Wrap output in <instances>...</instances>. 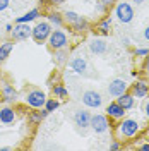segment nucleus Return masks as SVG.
I'll list each match as a JSON object with an SVG mask.
<instances>
[{"label": "nucleus", "mask_w": 149, "mask_h": 151, "mask_svg": "<svg viewBox=\"0 0 149 151\" xmlns=\"http://www.w3.org/2000/svg\"><path fill=\"white\" fill-rule=\"evenodd\" d=\"M52 24L50 22H47V21H41V22H38L34 28L31 29V36H33V40L36 41V43H45L48 40V36L52 35Z\"/></svg>", "instance_id": "nucleus-1"}, {"label": "nucleus", "mask_w": 149, "mask_h": 151, "mask_svg": "<svg viewBox=\"0 0 149 151\" xmlns=\"http://www.w3.org/2000/svg\"><path fill=\"white\" fill-rule=\"evenodd\" d=\"M69 45V36L65 31L62 29H55L52 31V35L48 36V47L52 50H60V48H67Z\"/></svg>", "instance_id": "nucleus-2"}, {"label": "nucleus", "mask_w": 149, "mask_h": 151, "mask_svg": "<svg viewBox=\"0 0 149 151\" xmlns=\"http://www.w3.org/2000/svg\"><path fill=\"white\" fill-rule=\"evenodd\" d=\"M140 125L137 120L134 119H123L120 124H118V134L122 137H134L137 132H139Z\"/></svg>", "instance_id": "nucleus-3"}, {"label": "nucleus", "mask_w": 149, "mask_h": 151, "mask_svg": "<svg viewBox=\"0 0 149 151\" xmlns=\"http://www.w3.org/2000/svg\"><path fill=\"white\" fill-rule=\"evenodd\" d=\"M115 16L118 17L120 22L123 24H129L132 19H134V7H132L129 2H120V4H117V7H115Z\"/></svg>", "instance_id": "nucleus-4"}, {"label": "nucleus", "mask_w": 149, "mask_h": 151, "mask_svg": "<svg viewBox=\"0 0 149 151\" xmlns=\"http://www.w3.org/2000/svg\"><path fill=\"white\" fill-rule=\"evenodd\" d=\"M31 29L33 28L29 26V22H16V26L10 31V36L14 41H24L31 36Z\"/></svg>", "instance_id": "nucleus-5"}, {"label": "nucleus", "mask_w": 149, "mask_h": 151, "mask_svg": "<svg viewBox=\"0 0 149 151\" xmlns=\"http://www.w3.org/2000/svg\"><path fill=\"white\" fill-rule=\"evenodd\" d=\"M45 101H47V94L43 93L41 89H31L26 94V103L29 106H33V108H43Z\"/></svg>", "instance_id": "nucleus-6"}, {"label": "nucleus", "mask_w": 149, "mask_h": 151, "mask_svg": "<svg viewBox=\"0 0 149 151\" xmlns=\"http://www.w3.org/2000/svg\"><path fill=\"white\" fill-rule=\"evenodd\" d=\"M89 127L93 129L94 132L101 134V132H106L108 127H110V122H108V117L103 115V113H96V115H91V122H89Z\"/></svg>", "instance_id": "nucleus-7"}, {"label": "nucleus", "mask_w": 149, "mask_h": 151, "mask_svg": "<svg viewBox=\"0 0 149 151\" xmlns=\"http://www.w3.org/2000/svg\"><path fill=\"white\" fill-rule=\"evenodd\" d=\"M82 103L89 108H100L103 103V96L101 93L94 91V89H89V91H84L82 93Z\"/></svg>", "instance_id": "nucleus-8"}, {"label": "nucleus", "mask_w": 149, "mask_h": 151, "mask_svg": "<svg viewBox=\"0 0 149 151\" xmlns=\"http://www.w3.org/2000/svg\"><path fill=\"white\" fill-rule=\"evenodd\" d=\"M106 115L110 117V119H115V120H122L123 117H125V113H127V110L122 106L118 101H112V103L106 106Z\"/></svg>", "instance_id": "nucleus-9"}, {"label": "nucleus", "mask_w": 149, "mask_h": 151, "mask_svg": "<svg viewBox=\"0 0 149 151\" xmlns=\"http://www.w3.org/2000/svg\"><path fill=\"white\" fill-rule=\"evenodd\" d=\"M129 89V84L123 81V79H113L112 83L108 84V94L110 96H120L122 93H125Z\"/></svg>", "instance_id": "nucleus-10"}, {"label": "nucleus", "mask_w": 149, "mask_h": 151, "mask_svg": "<svg viewBox=\"0 0 149 151\" xmlns=\"http://www.w3.org/2000/svg\"><path fill=\"white\" fill-rule=\"evenodd\" d=\"M89 50H91V53H94V55H105L108 52V43L105 40H101V38H94V40H91V43H89Z\"/></svg>", "instance_id": "nucleus-11"}, {"label": "nucleus", "mask_w": 149, "mask_h": 151, "mask_svg": "<svg viewBox=\"0 0 149 151\" xmlns=\"http://www.w3.org/2000/svg\"><path fill=\"white\" fill-rule=\"evenodd\" d=\"M74 122L77 127H81V129H86V127H89V122H91V113L87 112V110H77L74 113Z\"/></svg>", "instance_id": "nucleus-12"}, {"label": "nucleus", "mask_w": 149, "mask_h": 151, "mask_svg": "<svg viewBox=\"0 0 149 151\" xmlns=\"http://www.w3.org/2000/svg\"><path fill=\"white\" fill-rule=\"evenodd\" d=\"M130 93L135 96V98H144V96H148L149 93V84L146 81H137V83H134L130 86Z\"/></svg>", "instance_id": "nucleus-13"}, {"label": "nucleus", "mask_w": 149, "mask_h": 151, "mask_svg": "<svg viewBox=\"0 0 149 151\" xmlns=\"http://www.w3.org/2000/svg\"><path fill=\"white\" fill-rule=\"evenodd\" d=\"M70 69L74 70L75 74H84L86 72V69H87V62H86V58H84L82 55H77L74 57L72 60H70Z\"/></svg>", "instance_id": "nucleus-14"}, {"label": "nucleus", "mask_w": 149, "mask_h": 151, "mask_svg": "<svg viewBox=\"0 0 149 151\" xmlns=\"http://www.w3.org/2000/svg\"><path fill=\"white\" fill-rule=\"evenodd\" d=\"M117 101L125 108V110H130V108H134V103H135V96L132 93H122L120 96H117Z\"/></svg>", "instance_id": "nucleus-15"}, {"label": "nucleus", "mask_w": 149, "mask_h": 151, "mask_svg": "<svg viewBox=\"0 0 149 151\" xmlns=\"http://www.w3.org/2000/svg\"><path fill=\"white\" fill-rule=\"evenodd\" d=\"M16 120V112L9 108V106H4V108H0V122L5 124V125H9Z\"/></svg>", "instance_id": "nucleus-16"}, {"label": "nucleus", "mask_w": 149, "mask_h": 151, "mask_svg": "<svg viewBox=\"0 0 149 151\" xmlns=\"http://www.w3.org/2000/svg\"><path fill=\"white\" fill-rule=\"evenodd\" d=\"M2 94H4V100H5V101H16V100H17V91H16L10 84H4Z\"/></svg>", "instance_id": "nucleus-17"}, {"label": "nucleus", "mask_w": 149, "mask_h": 151, "mask_svg": "<svg viewBox=\"0 0 149 151\" xmlns=\"http://www.w3.org/2000/svg\"><path fill=\"white\" fill-rule=\"evenodd\" d=\"M53 60H55L57 65H64L69 62V52L65 48H60V50H55V55H53Z\"/></svg>", "instance_id": "nucleus-18"}, {"label": "nucleus", "mask_w": 149, "mask_h": 151, "mask_svg": "<svg viewBox=\"0 0 149 151\" xmlns=\"http://www.w3.org/2000/svg\"><path fill=\"white\" fill-rule=\"evenodd\" d=\"M12 48H14V41H5V43L0 45V62L7 60V57L10 55Z\"/></svg>", "instance_id": "nucleus-19"}, {"label": "nucleus", "mask_w": 149, "mask_h": 151, "mask_svg": "<svg viewBox=\"0 0 149 151\" xmlns=\"http://www.w3.org/2000/svg\"><path fill=\"white\" fill-rule=\"evenodd\" d=\"M38 16H39V10H38V9H33V10H29V12H26L24 16L17 17V19H16V22H31V21L38 19Z\"/></svg>", "instance_id": "nucleus-20"}, {"label": "nucleus", "mask_w": 149, "mask_h": 151, "mask_svg": "<svg viewBox=\"0 0 149 151\" xmlns=\"http://www.w3.org/2000/svg\"><path fill=\"white\" fill-rule=\"evenodd\" d=\"M48 21H50V24H53L55 28H62V26H64V16L58 14V12H52V14L48 16Z\"/></svg>", "instance_id": "nucleus-21"}, {"label": "nucleus", "mask_w": 149, "mask_h": 151, "mask_svg": "<svg viewBox=\"0 0 149 151\" xmlns=\"http://www.w3.org/2000/svg\"><path fill=\"white\" fill-rule=\"evenodd\" d=\"M72 28L75 29V31H79V33H84V31H87L89 29V22L86 21L84 17H79L77 21H75L74 24H70Z\"/></svg>", "instance_id": "nucleus-22"}, {"label": "nucleus", "mask_w": 149, "mask_h": 151, "mask_svg": "<svg viewBox=\"0 0 149 151\" xmlns=\"http://www.w3.org/2000/svg\"><path fill=\"white\" fill-rule=\"evenodd\" d=\"M110 28H112V19L106 17V19H103L101 22H100L98 33H101V35H110Z\"/></svg>", "instance_id": "nucleus-23"}, {"label": "nucleus", "mask_w": 149, "mask_h": 151, "mask_svg": "<svg viewBox=\"0 0 149 151\" xmlns=\"http://www.w3.org/2000/svg\"><path fill=\"white\" fill-rule=\"evenodd\" d=\"M115 2H117V0H98V2H96V10H98V12H105L108 7H112Z\"/></svg>", "instance_id": "nucleus-24"}, {"label": "nucleus", "mask_w": 149, "mask_h": 151, "mask_svg": "<svg viewBox=\"0 0 149 151\" xmlns=\"http://www.w3.org/2000/svg\"><path fill=\"white\" fill-rule=\"evenodd\" d=\"M81 17L79 14H75V12H72V10H67L65 14H64V22H69V24H74L77 19Z\"/></svg>", "instance_id": "nucleus-25"}, {"label": "nucleus", "mask_w": 149, "mask_h": 151, "mask_svg": "<svg viewBox=\"0 0 149 151\" xmlns=\"http://www.w3.org/2000/svg\"><path fill=\"white\" fill-rule=\"evenodd\" d=\"M58 106H60L58 100H53V98H52V100H48V98H47V101H45V108H47V110H48L50 113H52V112H55V110L58 108Z\"/></svg>", "instance_id": "nucleus-26"}, {"label": "nucleus", "mask_w": 149, "mask_h": 151, "mask_svg": "<svg viewBox=\"0 0 149 151\" xmlns=\"http://www.w3.org/2000/svg\"><path fill=\"white\" fill-rule=\"evenodd\" d=\"M53 94H55L57 98H65L67 94H69V91H67L64 86L57 84V86H53Z\"/></svg>", "instance_id": "nucleus-27"}, {"label": "nucleus", "mask_w": 149, "mask_h": 151, "mask_svg": "<svg viewBox=\"0 0 149 151\" xmlns=\"http://www.w3.org/2000/svg\"><path fill=\"white\" fill-rule=\"evenodd\" d=\"M134 55H135V57H146V55H149V48H135V50H134Z\"/></svg>", "instance_id": "nucleus-28"}, {"label": "nucleus", "mask_w": 149, "mask_h": 151, "mask_svg": "<svg viewBox=\"0 0 149 151\" xmlns=\"http://www.w3.org/2000/svg\"><path fill=\"white\" fill-rule=\"evenodd\" d=\"M29 119H31V122H33V124H36V122H41V120H43V117L39 115V112H34V113H31V117H29Z\"/></svg>", "instance_id": "nucleus-29"}, {"label": "nucleus", "mask_w": 149, "mask_h": 151, "mask_svg": "<svg viewBox=\"0 0 149 151\" xmlns=\"http://www.w3.org/2000/svg\"><path fill=\"white\" fill-rule=\"evenodd\" d=\"M9 4H10L9 0H0V12L7 9V7H9Z\"/></svg>", "instance_id": "nucleus-30"}, {"label": "nucleus", "mask_w": 149, "mask_h": 151, "mask_svg": "<svg viewBox=\"0 0 149 151\" xmlns=\"http://www.w3.org/2000/svg\"><path fill=\"white\" fill-rule=\"evenodd\" d=\"M110 150H112V151L120 150V144H118V142H112V144H110Z\"/></svg>", "instance_id": "nucleus-31"}, {"label": "nucleus", "mask_w": 149, "mask_h": 151, "mask_svg": "<svg viewBox=\"0 0 149 151\" xmlns=\"http://www.w3.org/2000/svg\"><path fill=\"white\" fill-rule=\"evenodd\" d=\"M144 40H146V41L149 43V26H148L146 29H144Z\"/></svg>", "instance_id": "nucleus-32"}, {"label": "nucleus", "mask_w": 149, "mask_h": 151, "mask_svg": "<svg viewBox=\"0 0 149 151\" xmlns=\"http://www.w3.org/2000/svg\"><path fill=\"white\" fill-rule=\"evenodd\" d=\"M144 69L149 72V55H146V62H144Z\"/></svg>", "instance_id": "nucleus-33"}, {"label": "nucleus", "mask_w": 149, "mask_h": 151, "mask_svg": "<svg viewBox=\"0 0 149 151\" xmlns=\"http://www.w3.org/2000/svg\"><path fill=\"white\" fill-rule=\"evenodd\" d=\"M144 112H146V117L149 119V100L146 101V106H144Z\"/></svg>", "instance_id": "nucleus-34"}, {"label": "nucleus", "mask_w": 149, "mask_h": 151, "mask_svg": "<svg viewBox=\"0 0 149 151\" xmlns=\"http://www.w3.org/2000/svg\"><path fill=\"white\" fill-rule=\"evenodd\" d=\"M50 2H52V4H57V5H60V4H64L65 0H50Z\"/></svg>", "instance_id": "nucleus-35"}, {"label": "nucleus", "mask_w": 149, "mask_h": 151, "mask_svg": "<svg viewBox=\"0 0 149 151\" xmlns=\"http://www.w3.org/2000/svg\"><path fill=\"white\" fill-rule=\"evenodd\" d=\"M139 150H142V151H149V144H142Z\"/></svg>", "instance_id": "nucleus-36"}, {"label": "nucleus", "mask_w": 149, "mask_h": 151, "mask_svg": "<svg viewBox=\"0 0 149 151\" xmlns=\"http://www.w3.org/2000/svg\"><path fill=\"white\" fill-rule=\"evenodd\" d=\"M132 4H134V5H140V4H142V2H144V0H130Z\"/></svg>", "instance_id": "nucleus-37"}, {"label": "nucleus", "mask_w": 149, "mask_h": 151, "mask_svg": "<svg viewBox=\"0 0 149 151\" xmlns=\"http://www.w3.org/2000/svg\"><path fill=\"white\" fill-rule=\"evenodd\" d=\"M5 29H7V31L10 33V31H12V24H7V26H5Z\"/></svg>", "instance_id": "nucleus-38"}]
</instances>
